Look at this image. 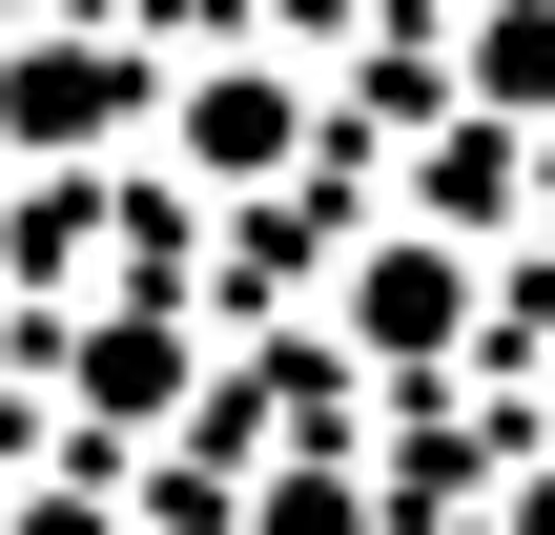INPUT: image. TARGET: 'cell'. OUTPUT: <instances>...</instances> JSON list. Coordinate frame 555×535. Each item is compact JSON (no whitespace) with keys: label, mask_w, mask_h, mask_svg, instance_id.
Listing matches in <instances>:
<instances>
[{"label":"cell","mask_w":555,"mask_h":535,"mask_svg":"<svg viewBox=\"0 0 555 535\" xmlns=\"http://www.w3.org/2000/svg\"><path fill=\"white\" fill-rule=\"evenodd\" d=\"M206 392H227V351H206V289H185V268H165V227H144V247H124V268H103V289L41 330V433L124 474V454H165Z\"/></svg>","instance_id":"1"},{"label":"cell","mask_w":555,"mask_h":535,"mask_svg":"<svg viewBox=\"0 0 555 535\" xmlns=\"http://www.w3.org/2000/svg\"><path fill=\"white\" fill-rule=\"evenodd\" d=\"M494 351V247H453V227H350V268H330V371L350 392H453Z\"/></svg>","instance_id":"2"},{"label":"cell","mask_w":555,"mask_h":535,"mask_svg":"<svg viewBox=\"0 0 555 535\" xmlns=\"http://www.w3.org/2000/svg\"><path fill=\"white\" fill-rule=\"evenodd\" d=\"M309 165H330V82L288 41H227V62L165 82V186L185 206H309Z\"/></svg>","instance_id":"3"},{"label":"cell","mask_w":555,"mask_h":535,"mask_svg":"<svg viewBox=\"0 0 555 535\" xmlns=\"http://www.w3.org/2000/svg\"><path fill=\"white\" fill-rule=\"evenodd\" d=\"M165 124V62L124 21H21L0 41V165H124Z\"/></svg>","instance_id":"4"},{"label":"cell","mask_w":555,"mask_h":535,"mask_svg":"<svg viewBox=\"0 0 555 535\" xmlns=\"http://www.w3.org/2000/svg\"><path fill=\"white\" fill-rule=\"evenodd\" d=\"M391 206H412V227H453V247H535L555 124H494V103H453V82H433V124L391 144Z\"/></svg>","instance_id":"5"},{"label":"cell","mask_w":555,"mask_h":535,"mask_svg":"<svg viewBox=\"0 0 555 535\" xmlns=\"http://www.w3.org/2000/svg\"><path fill=\"white\" fill-rule=\"evenodd\" d=\"M206 535H391V495H371V433H268L247 474H227V515Z\"/></svg>","instance_id":"6"},{"label":"cell","mask_w":555,"mask_h":535,"mask_svg":"<svg viewBox=\"0 0 555 535\" xmlns=\"http://www.w3.org/2000/svg\"><path fill=\"white\" fill-rule=\"evenodd\" d=\"M453 103L555 124V0H453Z\"/></svg>","instance_id":"7"},{"label":"cell","mask_w":555,"mask_h":535,"mask_svg":"<svg viewBox=\"0 0 555 535\" xmlns=\"http://www.w3.org/2000/svg\"><path fill=\"white\" fill-rule=\"evenodd\" d=\"M0 535H144V495L103 454H41V474H0Z\"/></svg>","instance_id":"8"},{"label":"cell","mask_w":555,"mask_h":535,"mask_svg":"<svg viewBox=\"0 0 555 535\" xmlns=\"http://www.w3.org/2000/svg\"><path fill=\"white\" fill-rule=\"evenodd\" d=\"M494 535H555V433L515 454V474H494Z\"/></svg>","instance_id":"9"},{"label":"cell","mask_w":555,"mask_h":535,"mask_svg":"<svg viewBox=\"0 0 555 535\" xmlns=\"http://www.w3.org/2000/svg\"><path fill=\"white\" fill-rule=\"evenodd\" d=\"M433 21H453V0H433Z\"/></svg>","instance_id":"10"}]
</instances>
